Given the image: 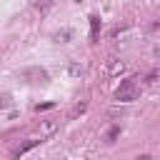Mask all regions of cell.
<instances>
[{
  "label": "cell",
  "instance_id": "cell-1",
  "mask_svg": "<svg viewBox=\"0 0 160 160\" xmlns=\"http://www.w3.org/2000/svg\"><path fill=\"white\" fill-rule=\"evenodd\" d=\"M140 78H128V80H122L120 85H118V90H115V100L118 102H132V100H138V95H140V82H138Z\"/></svg>",
  "mask_w": 160,
  "mask_h": 160
},
{
  "label": "cell",
  "instance_id": "cell-2",
  "mask_svg": "<svg viewBox=\"0 0 160 160\" xmlns=\"http://www.w3.org/2000/svg\"><path fill=\"white\" fill-rule=\"evenodd\" d=\"M20 80H25V82H48L50 75L42 68H25V70H20Z\"/></svg>",
  "mask_w": 160,
  "mask_h": 160
},
{
  "label": "cell",
  "instance_id": "cell-3",
  "mask_svg": "<svg viewBox=\"0 0 160 160\" xmlns=\"http://www.w3.org/2000/svg\"><path fill=\"white\" fill-rule=\"evenodd\" d=\"M55 130H58V122H55V120H40V122L35 125V138H40V140H42V138L52 135Z\"/></svg>",
  "mask_w": 160,
  "mask_h": 160
},
{
  "label": "cell",
  "instance_id": "cell-4",
  "mask_svg": "<svg viewBox=\"0 0 160 160\" xmlns=\"http://www.w3.org/2000/svg\"><path fill=\"white\" fill-rule=\"evenodd\" d=\"M40 142H42V140H40V138H30V140H25V142H22V145H18V148H15V150H12V160H18V158H20V155H25V152H28V150H32V148H35V145H40Z\"/></svg>",
  "mask_w": 160,
  "mask_h": 160
},
{
  "label": "cell",
  "instance_id": "cell-5",
  "mask_svg": "<svg viewBox=\"0 0 160 160\" xmlns=\"http://www.w3.org/2000/svg\"><path fill=\"white\" fill-rule=\"evenodd\" d=\"M122 72H125V62L118 60V58H112V60L108 62V75H110V78H118V75H122Z\"/></svg>",
  "mask_w": 160,
  "mask_h": 160
},
{
  "label": "cell",
  "instance_id": "cell-6",
  "mask_svg": "<svg viewBox=\"0 0 160 160\" xmlns=\"http://www.w3.org/2000/svg\"><path fill=\"white\" fill-rule=\"evenodd\" d=\"M70 38H72L70 28H60V30L52 32V42H70Z\"/></svg>",
  "mask_w": 160,
  "mask_h": 160
},
{
  "label": "cell",
  "instance_id": "cell-7",
  "mask_svg": "<svg viewBox=\"0 0 160 160\" xmlns=\"http://www.w3.org/2000/svg\"><path fill=\"white\" fill-rule=\"evenodd\" d=\"M98 32H100V18L98 15H90V38L98 40Z\"/></svg>",
  "mask_w": 160,
  "mask_h": 160
},
{
  "label": "cell",
  "instance_id": "cell-8",
  "mask_svg": "<svg viewBox=\"0 0 160 160\" xmlns=\"http://www.w3.org/2000/svg\"><path fill=\"white\" fill-rule=\"evenodd\" d=\"M50 5H52V0H35V8H38L40 12H48Z\"/></svg>",
  "mask_w": 160,
  "mask_h": 160
},
{
  "label": "cell",
  "instance_id": "cell-9",
  "mask_svg": "<svg viewBox=\"0 0 160 160\" xmlns=\"http://www.w3.org/2000/svg\"><path fill=\"white\" fill-rule=\"evenodd\" d=\"M10 105H12V98H10L8 92H2V95H0V110H5V108H10Z\"/></svg>",
  "mask_w": 160,
  "mask_h": 160
},
{
  "label": "cell",
  "instance_id": "cell-10",
  "mask_svg": "<svg viewBox=\"0 0 160 160\" xmlns=\"http://www.w3.org/2000/svg\"><path fill=\"white\" fill-rule=\"evenodd\" d=\"M118 135H120V128H118V125H115V128H110V130H108V142H115V138H118Z\"/></svg>",
  "mask_w": 160,
  "mask_h": 160
},
{
  "label": "cell",
  "instance_id": "cell-11",
  "mask_svg": "<svg viewBox=\"0 0 160 160\" xmlns=\"http://www.w3.org/2000/svg\"><path fill=\"white\" fill-rule=\"evenodd\" d=\"M68 70H70V75H72V78H78V75H82V68H80L78 62H72V65H70Z\"/></svg>",
  "mask_w": 160,
  "mask_h": 160
},
{
  "label": "cell",
  "instance_id": "cell-12",
  "mask_svg": "<svg viewBox=\"0 0 160 160\" xmlns=\"http://www.w3.org/2000/svg\"><path fill=\"white\" fill-rule=\"evenodd\" d=\"M55 108V102H40V105H35V110L40 112V110H52Z\"/></svg>",
  "mask_w": 160,
  "mask_h": 160
},
{
  "label": "cell",
  "instance_id": "cell-13",
  "mask_svg": "<svg viewBox=\"0 0 160 160\" xmlns=\"http://www.w3.org/2000/svg\"><path fill=\"white\" fill-rule=\"evenodd\" d=\"M145 82H148V85H155V82H158V70H152V72L148 75V80H145Z\"/></svg>",
  "mask_w": 160,
  "mask_h": 160
},
{
  "label": "cell",
  "instance_id": "cell-14",
  "mask_svg": "<svg viewBox=\"0 0 160 160\" xmlns=\"http://www.w3.org/2000/svg\"><path fill=\"white\" fill-rule=\"evenodd\" d=\"M82 110H85V102H82V105H78V108H75V110H72V115H80V112H82Z\"/></svg>",
  "mask_w": 160,
  "mask_h": 160
},
{
  "label": "cell",
  "instance_id": "cell-15",
  "mask_svg": "<svg viewBox=\"0 0 160 160\" xmlns=\"http://www.w3.org/2000/svg\"><path fill=\"white\" fill-rule=\"evenodd\" d=\"M135 160H152L150 155H140V158H135Z\"/></svg>",
  "mask_w": 160,
  "mask_h": 160
},
{
  "label": "cell",
  "instance_id": "cell-16",
  "mask_svg": "<svg viewBox=\"0 0 160 160\" xmlns=\"http://www.w3.org/2000/svg\"><path fill=\"white\" fill-rule=\"evenodd\" d=\"M72 2H80V0H72Z\"/></svg>",
  "mask_w": 160,
  "mask_h": 160
}]
</instances>
